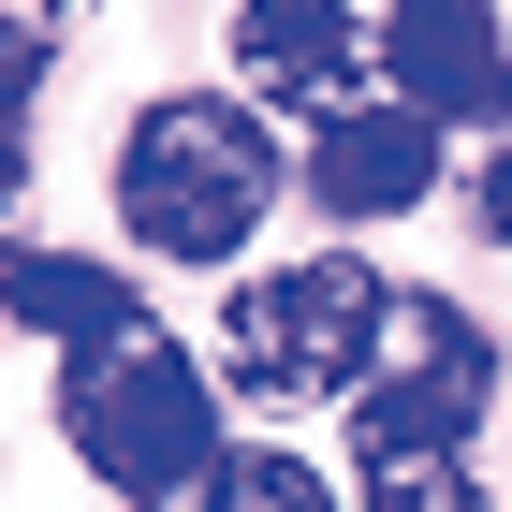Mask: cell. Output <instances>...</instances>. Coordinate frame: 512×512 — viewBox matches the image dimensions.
<instances>
[{
    "label": "cell",
    "instance_id": "6da1fadb",
    "mask_svg": "<svg viewBox=\"0 0 512 512\" xmlns=\"http://www.w3.org/2000/svg\"><path fill=\"white\" fill-rule=\"evenodd\" d=\"M278 176H293V161H278V132L249 118L235 88H161L118 132V220L161 264H235V249L264 235Z\"/></svg>",
    "mask_w": 512,
    "mask_h": 512
},
{
    "label": "cell",
    "instance_id": "7a4b0ae2",
    "mask_svg": "<svg viewBox=\"0 0 512 512\" xmlns=\"http://www.w3.org/2000/svg\"><path fill=\"white\" fill-rule=\"evenodd\" d=\"M59 425H74L88 483H118V498H191V483L220 469V395H205V366L176 352L161 322H132V337H103V352H74Z\"/></svg>",
    "mask_w": 512,
    "mask_h": 512
},
{
    "label": "cell",
    "instance_id": "3957f363",
    "mask_svg": "<svg viewBox=\"0 0 512 512\" xmlns=\"http://www.w3.org/2000/svg\"><path fill=\"white\" fill-rule=\"evenodd\" d=\"M381 308H395V293L352 264V249L264 264V278H235V308H220V366H235V395H264V410H322V395L366 381Z\"/></svg>",
    "mask_w": 512,
    "mask_h": 512
},
{
    "label": "cell",
    "instance_id": "277c9868",
    "mask_svg": "<svg viewBox=\"0 0 512 512\" xmlns=\"http://www.w3.org/2000/svg\"><path fill=\"white\" fill-rule=\"evenodd\" d=\"M483 395H498V337H483L454 293H395L381 352L352 381V454H469Z\"/></svg>",
    "mask_w": 512,
    "mask_h": 512
},
{
    "label": "cell",
    "instance_id": "5b68a950",
    "mask_svg": "<svg viewBox=\"0 0 512 512\" xmlns=\"http://www.w3.org/2000/svg\"><path fill=\"white\" fill-rule=\"evenodd\" d=\"M381 74H395L410 118L498 132L512 118V30H498V0H381Z\"/></svg>",
    "mask_w": 512,
    "mask_h": 512
},
{
    "label": "cell",
    "instance_id": "8992f818",
    "mask_svg": "<svg viewBox=\"0 0 512 512\" xmlns=\"http://www.w3.org/2000/svg\"><path fill=\"white\" fill-rule=\"evenodd\" d=\"M235 74L278 118H337L381 74V30H366V0H235Z\"/></svg>",
    "mask_w": 512,
    "mask_h": 512
},
{
    "label": "cell",
    "instance_id": "52a82bcc",
    "mask_svg": "<svg viewBox=\"0 0 512 512\" xmlns=\"http://www.w3.org/2000/svg\"><path fill=\"white\" fill-rule=\"evenodd\" d=\"M308 191H322V220H410V205L439 191V118H410V103H337L322 118V147H308Z\"/></svg>",
    "mask_w": 512,
    "mask_h": 512
},
{
    "label": "cell",
    "instance_id": "ba28073f",
    "mask_svg": "<svg viewBox=\"0 0 512 512\" xmlns=\"http://www.w3.org/2000/svg\"><path fill=\"white\" fill-rule=\"evenodd\" d=\"M0 308L30 322V337H59V352H103V337L147 322V293L118 264H88V249H0Z\"/></svg>",
    "mask_w": 512,
    "mask_h": 512
},
{
    "label": "cell",
    "instance_id": "9c48e42d",
    "mask_svg": "<svg viewBox=\"0 0 512 512\" xmlns=\"http://www.w3.org/2000/svg\"><path fill=\"white\" fill-rule=\"evenodd\" d=\"M205 512H337V483L308 469V454H278V439H249V454H220V469L191 483Z\"/></svg>",
    "mask_w": 512,
    "mask_h": 512
},
{
    "label": "cell",
    "instance_id": "30bf717a",
    "mask_svg": "<svg viewBox=\"0 0 512 512\" xmlns=\"http://www.w3.org/2000/svg\"><path fill=\"white\" fill-rule=\"evenodd\" d=\"M352 512H483L469 454H352Z\"/></svg>",
    "mask_w": 512,
    "mask_h": 512
},
{
    "label": "cell",
    "instance_id": "8fae6325",
    "mask_svg": "<svg viewBox=\"0 0 512 512\" xmlns=\"http://www.w3.org/2000/svg\"><path fill=\"white\" fill-rule=\"evenodd\" d=\"M74 30H88V0H0V103L30 118V88L74 59Z\"/></svg>",
    "mask_w": 512,
    "mask_h": 512
},
{
    "label": "cell",
    "instance_id": "7c38bea8",
    "mask_svg": "<svg viewBox=\"0 0 512 512\" xmlns=\"http://www.w3.org/2000/svg\"><path fill=\"white\" fill-rule=\"evenodd\" d=\"M469 235H512V118L483 132V161H469Z\"/></svg>",
    "mask_w": 512,
    "mask_h": 512
},
{
    "label": "cell",
    "instance_id": "4fadbf2b",
    "mask_svg": "<svg viewBox=\"0 0 512 512\" xmlns=\"http://www.w3.org/2000/svg\"><path fill=\"white\" fill-rule=\"evenodd\" d=\"M30 191V118H15V103H0V205Z\"/></svg>",
    "mask_w": 512,
    "mask_h": 512
}]
</instances>
